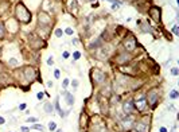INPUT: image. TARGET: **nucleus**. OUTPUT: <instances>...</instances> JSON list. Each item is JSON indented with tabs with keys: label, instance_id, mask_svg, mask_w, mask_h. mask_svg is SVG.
Listing matches in <instances>:
<instances>
[{
	"label": "nucleus",
	"instance_id": "f257e3e1",
	"mask_svg": "<svg viewBox=\"0 0 179 132\" xmlns=\"http://www.w3.org/2000/svg\"><path fill=\"white\" fill-rule=\"evenodd\" d=\"M15 12H16V18L19 22L22 23H30L31 20V12H28V9L26 8V5L23 3H19L15 8Z\"/></svg>",
	"mask_w": 179,
	"mask_h": 132
},
{
	"label": "nucleus",
	"instance_id": "f03ea898",
	"mask_svg": "<svg viewBox=\"0 0 179 132\" xmlns=\"http://www.w3.org/2000/svg\"><path fill=\"white\" fill-rule=\"evenodd\" d=\"M92 75H93V82H94V84H102V82H105V79H106L105 73L102 70H100V69H93Z\"/></svg>",
	"mask_w": 179,
	"mask_h": 132
},
{
	"label": "nucleus",
	"instance_id": "7ed1b4c3",
	"mask_svg": "<svg viewBox=\"0 0 179 132\" xmlns=\"http://www.w3.org/2000/svg\"><path fill=\"white\" fill-rule=\"evenodd\" d=\"M136 132H148L149 129V119L148 117H143V119L137 121V124L135 125Z\"/></svg>",
	"mask_w": 179,
	"mask_h": 132
},
{
	"label": "nucleus",
	"instance_id": "20e7f679",
	"mask_svg": "<svg viewBox=\"0 0 179 132\" xmlns=\"http://www.w3.org/2000/svg\"><path fill=\"white\" fill-rule=\"evenodd\" d=\"M157 100H159V92H157V89H151L148 92V94H147V100H145V101L148 102L149 105L155 106Z\"/></svg>",
	"mask_w": 179,
	"mask_h": 132
},
{
	"label": "nucleus",
	"instance_id": "39448f33",
	"mask_svg": "<svg viewBox=\"0 0 179 132\" xmlns=\"http://www.w3.org/2000/svg\"><path fill=\"white\" fill-rule=\"evenodd\" d=\"M23 73H24V77H26V79L28 82H32L35 79V77H36V73H35V70L31 66H26V67L23 69Z\"/></svg>",
	"mask_w": 179,
	"mask_h": 132
},
{
	"label": "nucleus",
	"instance_id": "423d86ee",
	"mask_svg": "<svg viewBox=\"0 0 179 132\" xmlns=\"http://www.w3.org/2000/svg\"><path fill=\"white\" fill-rule=\"evenodd\" d=\"M149 15H151V18L155 20V22H160V8H157V7H152L151 11H149Z\"/></svg>",
	"mask_w": 179,
	"mask_h": 132
},
{
	"label": "nucleus",
	"instance_id": "0eeeda50",
	"mask_svg": "<svg viewBox=\"0 0 179 132\" xmlns=\"http://www.w3.org/2000/svg\"><path fill=\"white\" fill-rule=\"evenodd\" d=\"M122 109H124V113H125V114H129L132 110L136 109V108H135L133 101H125L124 104H122Z\"/></svg>",
	"mask_w": 179,
	"mask_h": 132
},
{
	"label": "nucleus",
	"instance_id": "6e6552de",
	"mask_svg": "<svg viewBox=\"0 0 179 132\" xmlns=\"http://www.w3.org/2000/svg\"><path fill=\"white\" fill-rule=\"evenodd\" d=\"M39 23L42 26H48V24L51 23V19H50V16H48L47 13L40 12L39 13Z\"/></svg>",
	"mask_w": 179,
	"mask_h": 132
},
{
	"label": "nucleus",
	"instance_id": "1a4fd4ad",
	"mask_svg": "<svg viewBox=\"0 0 179 132\" xmlns=\"http://www.w3.org/2000/svg\"><path fill=\"white\" fill-rule=\"evenodd\" d=\"M135 44H136V40L133 36H128V39L124 42V47L127 50H133L135 48Z\"/></svg>",
	"mask_w": 179,
	"mask_h": 132
},
{
	"label": "nucleus",
	"instance_id": "9d476101",
	"mask_svg": "<svg viewBox=\"0 0 179 132\" xmlns=\"http://www.w3.org/2000/svg\"><path fill=\"white\" fill-rule=\"evenodd\" d=\"M121 123H122V127L129 129V128H132V125H133V119H132L129 114H127V116L121 120Z\"/></svg>",
	"mask_w": 179,
	"mask_h": 132
},
{
	"label": "nucleus",
	"instance_id": "9b49d317",
	"mask_svg": "<svg viewBox=\"0 0 179 132\" xmlns=\"http://www.w3.org/2000/svg\"><path fill=\"white\" fill-rule=\"evenodd\" d=\"M131 59V55L129 54H120V57L117 58V62L118 63H125Z\"/></svg>",
	"mask_w": 179,
	"mask_h": 132
},
{
	"label": "nucleus",
	"instance_id": "f8f14e48",
	"mask_svg": "<svg viewBox=\"0 0 179 132\" xmlns=\"http://www.w3.org/2000/svg\"><path fill=\"white\" fill-rule=\"evenodd\" d=\"M63 94H65V97H66V102H67V105H73L74 104V96L73 94H70V93H66V92H63Z\"/></svg>",
	"mask_w": 179,
	"mask_h": 132
},
{
	"label": "nucleus",
	"instance_id": "ddd939ff",
	"mask_svg": "<svg viewBox=\"0 0 179 132\" xmlns=\"http://www.w3.org/2000/svg\"><path fill=\"white\" fill-rule=\"evenodd\" d=\"M44 112L46 113H52L54 112V106H52L51 102H46L44 104Z\"/></svg>",
	"mask_w": 179,
	"mask_h": 132
},
{
	"label": "nucleus",
	"instance_id": "4468645a",
	"mask_svg": "<svg viewBox=\"0 0 179 132\" xmlns=\"http://www.w3.org/2000/svg\"><path fill=\"white\" fill-rule=\"evenodd\" d=\"M55 109H57L58 114H59L61 117H63V116H65V113H63V110H62V109H61V106H59V102H58V100L55 101Z\"/></svg>",
	"mask_w": 179,
	"mask_h": 132
},
{
	"label": "nucleus",
	"instance_id": "2eb2a0df",
	"mask_svg": "<svg viewBox=\"0 0 179 132\" xmlns=\"http://www.w3.org/2000/svg\"><path fill=\"white\" fill-rule=\"evenodd\" d=\"M87 123V116L85 113H81V127H85Z\"/></svg>",
	"mask_w": 179,
	"mask_h": 132
},
{
	"label": "nucleus",
	"instance_id": "dca6fc26",
	"mask_svg": "<svg viewBox=\"0 0 179 132\" xmlns=\"http://www.w3.org/2000/svg\"><path fill=\"white\" fill-rule=\"evenodd\" d=\"M170 98L171 100H176V98H178V90H171L170 92Z\"/></svg>",
	"mask_w": 179,
	"mask_h": 132
},
{
	"label": "nucleus",
	"instance_id": "f3484780",
	"mask_svg": "<svg viewBox=\"0 0 179 132\" xmlns=\"http://www.w3.org/2000/svg\"><path fill=\"white\" fill-rule=\"evenodd\" d=\"M5 34V28H4V24L0 22V38H3Z\"/></svg>",
	"mask_w": 179,
	"mask_h": 132
},
{
	"label": "nucleus",
	"instance_id": "a211bd4d",
	"mask_svg": "<svg viewBox=\"0 0 179 132\" xmlns=\"http://www.w3.org/2000/svg\"><path fill=\"white\" fill-rule=\"evenodd\" d=\"M48 129H50V131H55V129H57V124L54 123V121H50V123H48Z\"/></svg>",
	"mask_w": 179,
	"mask_h": 132
},
{
	"label": "nucleus",
	"instance_id": "6ab92c4d",
	"mask_svg": "<svg viewBox=\"0 0 179 132\" xmlns=\"http://www.w3.org/2000/svg\"><path fill=\"white\" fill-rule=\"evenodd\" d=\"M140 24H141V27H143V31H144V32H148V31H151V27H149V26H147V24H144V23H140Z\"/></svg>",
	"mask_w": 179,
	"mask_h": 132
},
{
	"label": "nucleus",
	"instance_id": "aec40b11",
	"mask_svg": "<svg viewBox=\"0 0 179 132\" xmlns=\"http://www.w3.org/2000/svg\"><path fill=\"white\" fill-rule=\"evenodd\" d=\"M62 35H63V31H62L61 28H57V30H55V36H57V38H61Z\"/></svg>",
	"mask_w": 179,
	"mask_h": 132
},
{
	"label": "nucleus",
	"instance_id": "412c9836",
	"mask_svg": "<svg viewBox=\"0 0 179 132\" xmlns=\"http://www.w3.org/2000/svg\"><path fill=\"white\" fill-rule=\"evenodd\" d=\"M27 123L35 124V123H38V119H36V117H28V119H27Z\"/></svg>",
	"mask_w": 179,
	"mask_h": 132
},
{
	"label": "nucleus",
	"instance_id": "4be33fe9",
	"mask_svg": "<svg viewBox=\"0 0 179 132\" xmlns=\"http://www.w3.org/2000/svg\"><path fill=\"white\" fill-rule=\"evenodd\" d=\"M32 128H35V129H39V131H44V127H43V125H39V124H36V123L32 125Z\"/></svg>",
	"mask_w": 179,
	"mask_h": 132
},
{
	"label": "nucleus",
	"instance_id": "5701e85b",
	"mask_svg": "<svg viewBox=\"0 0 179 132\" xmlns=\"http://www.w3.org/2000/svg\"><path fill=\"white\" fill-rule=\"evenodd\" d=\"M8 65H11V66H16L17 65V61L15 59V58H11L8 61Z\"/></svg>",
	"mask_w": 179,
	"mask_h": 132
},
{
	"label": "nucleus",
	"instance_id": "b1692460",
	"mask_svg": "<svg viewBox=\"0 0 179 132\" xmlns=\"http://www.w3.org/2000/svg\"><path fill=\"white\" fill-rule=\"evenodd\" d=\"M65 32L67 34V35H73V34H74V31L71 30L70 27H67V28H66V30H65Z\"/></svg>",
	"mask_w": 179,
	"mask_h": 132
},
{
	"label": "nucleus",
	"instance_id": "393cba45",
	"mask_svg": "<svg viewBox=\"0 0 179 132\" xmlns=\"http://www.w3.org/2000/svg\"><path fill=\"white\" fill-rule=\"evenodd\" d=\"M79 57H81V53H79V51L73 53V58H74V59H79Z\"/></svg>",
	"mask_w": 179,
	"mask_h": 132
},
{
	"label": "nucleus",
	"instance_id": "a878e982",
	"mask_svg": "<svg viewBox=\"0 0 179 132\" xmlns=\"http://www.w3.org/2000/svg\"><path fill=\"white\" fill-rule=\"evenodd\" d=\"M36 97H38V100H43V97H44V93L43 92H39L38 94H36Z\"/></svg>",
	"mask_w": 179,
	"mask_h": 132
},
{
	"label": "nucleus",
	"instance_id": "bb28decb",
	"mask_svg": "<svg viewBox=\"0 0 179 132\" xmlns=\"http://www.w3.org/2000/svg\"><path fill=\"white\" fill-rule=\"evenodd\" d=\"M78 79H73V81H71V85H73V86H74V89L77 88V86H78Z\"/></svg>",
	"mask_w": 179,
	"mask_h": 132
},
{
	"label": "nucleus",
	"instance_id": "cd10ccee",
	"mask_svg": "<svg viewBox=\"0 0 179 132\" xmlns=\"http://www.w3.org/2000/svg\"><path fill=\"white\" fill-rule=\"evenodd\" d=\"M52 63H54V59H52V57H50L47 59V65L48 66H52Z\"/></svg>",
	"mask_w": 179,
	"mask_h": 132
},
{
	"label": "nucleus",
	"instance_id": "c85d7f7f",
	"mask_svg": "<svg viewBox=\"0 0 179 132\" xmlns=\"http://www.w3.org/2000/svg\"><path fill=\"white\" fill-rule=\"evenodd\" d=\"M20 131H22V132H30V128H28V127H22V128H20Z\"/></svg>",
	"mask_w": 179,
	"mask_h": 132
},
{
	"label": "nucleus",
	"instance_id": "c756f323",
	"mask_svg": "<svg viewBox=\"0 0 179 132\" xmlns=\"http://www.w3.org/2000/svg\"><path fill=\"white\" fill-rule=\"evenodd\" d=\"M171 73H172L174 75H178V69H176V67H174V69H171Z\"/></svg>",
	"mask_w": 179,
	"mask_h": 132
},
{
	"label": "nucleus",
	"instance_id": "7c9ffc66",
	"mask_svg": "<svg viewBox=\"0 0 179 132\" xmlns=\"http://www.w3.org/2000/svg\"><path fill=\"white\" fill-rule=\"evenodd\" d=\"M54 75H55V78H59V75H61V73H59V70H58V69H57L55 71H54Z\"/></svg>",
	"mask_w": 179,
	"mask_h": 132
},
{
	"label": "nucleus",
	"instance_id": "2f4dec72",
	"mask_svg": "<svg viewBox=\"0 0 179 132\" xmlns=\"http://www.w3.org/2000/svg\"><path fill=\"white\" fill-rule=\"evenodd\" d=\"M172 32H174L175 35H178V26H174V28H172Z\"/></svg>",
	"mask_w": 179,
	"mask_h": 132
},
{
	"label": "nucleus",
	"instance_id": "473e14b6",
	"mask_svg": "<svg viewBox=\"0 0 179 132\" xmlns=\"http://www.w3.org/2000/svg\"><path fill=\"white\" fill-rule=\"evenodd\" d=\"M67 85H69V79L65 78V79H63V88H66Z\"/></svg>",
	"mask_w": 179,
	"mask_h": 132
},
{
	"label": "nucleus",
	"instance_id": "72a5a7b5",
	"mask_svg": "<svg viewBox=\"0 0 179 132\" xmlns=\"http://www.w3.org/2000/svg\"><path fill=\"white\" fill-rule=\"evenodd\" d=\"M19 109L24 110V109H26V104H20V105H19Z\"/></svg>",
	"mask_w": 179,
	"mask_h": 132
},
{
	"label": "nucleus",
	"instance_id": "f704fd0d",
	"mask_svg": "<svg viewBox=\"0 0 179 132\" xmlns=\"http://www.w3.org/2000/svg\"><path fill=\"white\" fill-rule=\"evenodd\" d=\"M69 55H70V54H69V53H67V51H65V53L62 54V57L65 58V59H66V58H69Z\"/></svg>",
	"mask_w": 179,
	"mask_h": 132
},
{
	"label": "nucleus",
	"instance_id": "c9c22d12",
	"mask_svg": "<svg viewBox=\"0 0 179 132\" xmlns=\"http://www.w3.org/2000/svg\"><path fill=\"white\" fill-rule=\"evenodd\" d=\"M4 123H5L4 117H1V116H0V125H1V124H4Z\"/></svg>",
	"mask_w": 179,
	"mask_h": 132
},
{
	"label": "nucleus",
	"instance_id": "e433bc0d",
	"mask_svg": "<svg viewBox=\"0 0 179 132\" xmlns=\"http://www.w3.org/2000/svg\"><path fill=\"white\" fill-rule=\"evenodd\" d=\"M108 1H112V3H118V4H121V1H118V0H108Z\"/></svg>",
	"mask_w": 179,
	"mask_h": 132
},
{
	"label": "nucleus",
	"instance_id": "4c0bfd02",
	"mask_svg": "<svg viewBox=\"0 0 179 132\" xmlns=\"http://www.w3.org/2000/svg\"><path fill=\"white\" fill-rule=\"evenodd\" d=\"M78 43V39L77 38H73V44H77Z\"/></svg>",
	"mask_w": 179,
	"mask_h": 132
},
{
	"label": "nucleus",
	"instance_id": "58836bf2",
	"mask_svg": "<svg viewBox=\"0 0 179 132\" xmlns=\"http://www.w3.org/2000/svg\"><path fill=\"white\" fill-rule=\"evenodd\" d=\"M47 86H48V88H51V86H52V82H51V81H48V82H47Z\"/></svg>",
	"mask_w": 179,
	"mask_h": 132
},
{
	"label": "nucleus",
	"instance_id": "ea45409f",
	"mask_svg": "<svg viewBox=\"0 0 179 132\" xmlns=\"http://www.w3.org/2000/svg\"><path fill=\"white\" fill-rule=\"evenodd\" d=\"M160 132H167V129L164 127H162V128H160Z\"/></svg>",
	"mask_w": 179,
	"mask_h": 132
},
{
	"label": "nucleus",
	"instance_id": "a19ab883",
	"mask_svg": "<svg viewBox=\"0 0 179 132\" xmlns=\"http://www.w3.org/2000/svg\"><path fill=\"white\" fill-rule=\"evenodd\" d=\"M57 132H62V131H61V129H57Z\"/></svg>",
	"mask_w": 179,
	"mask_h": 132
},
{
	"label": "nucleus",
	"instance_id": "79ce46f5",
	"mask_svg": "<svg viewBox=\"0 0 179 132\" xmlns=\"http://www.w3.org/2000/svg\"><path fill=\"white\" fill-rule=\"evenodd\" d=\"M90 1H94V0H90Z\"/></svg>",
	"mask_w": 179,
	"mask_h": 132
}]
</instances>
